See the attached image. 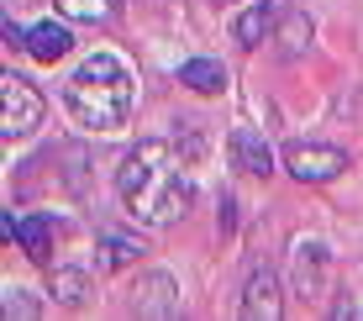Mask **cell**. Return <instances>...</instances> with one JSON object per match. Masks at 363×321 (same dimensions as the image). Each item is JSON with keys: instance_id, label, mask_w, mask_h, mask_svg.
<instances>
[{"instance_id": "obj_1", "label": "cell", "mask_w": 363, "mask_h": 321, "mask_svg": "<svg viewBox=\"0 0 363 321\" xmlns=\"http://www.w3.org/2000/svg\"><path fill=\"white\" fill-rule=\"evenodd\" d=\"M116 195H121V205L132 211V221H143V227H174V221L190 211L195 184H190L184 158L174 153L169 142L147 137V142H137L132 153L121 158Z\"/></svg>"}, {"instance_id": "obj_2", "label": "cell", "mask_w": 363, "mask_h": 321, "mask_svg": "<svg viewBox=\"0 0 363 321\" xmlns=\"http://www.w3.org/2000/svg\"><path fill=\"white\" fill-rule=\"evenodd\" d=\"M64 101H69L79 127L116 132V127H127V116L137 106V84H132V74H127V64H121L116 53H90L79 69H74Z\"/></svg>"}, {"instance_id": "obj_3", "label": "cell", "mask_w": 363, "mask_h": 321, "mask_svg": "<svg viewBox=\"0 0 363 321\" xmlns=\"http://www.w3.org/2000/svg\"><path fill=\"white\" fill-rule=\"evenodd\" d=\"M43 121V95L32 90V79L21 74H0V137L6 142H21L27 132Z\"/></svg>"}, {"instance_id": "obj_4", "label": "cell", "mask_w": 363, "mask_h": 321, "mask_svg": "<svg viewBox=\"0 0 363 321\" xmlns=\"http://www.w3.org/2000/svg\"><path fill=\"white\" fill-rule=\"evenodd\" d=\"M284 169L300 184H327L347 169V153L342 147H321V142H290L284 147Z\"/></svg>"}, {"instance_id": "obj_5", "label": "cell", "mask_w": 363, "mask_h": 321, "mask_svg": "<svg viewBox=\"0 0 363 321\" xmlns=\"http://www.w3.org/2000/svg\"><path fill=\"white\" fill-rule=\"evenodd\" d=\"M242 316L247 321H279L284 316V295H279V279L274 269H253L242 285Z\"/></svg>"}, {"instance_id": "obj_6", "label": "cell", "mask_w": 363, "mask_h": 321, "mask_svg": "<svg viewBox=\"0 0 363 321\" xmlns=\"http://www.w3.org/2000/svg\"><path fill=\"white\" fill-rule=\"evenodd\" d=\"M6 237H16L21 253L37 258V264H48V258H53V221H48L43 211H27V216H11V211H6Z\"/></svg>"}, {"instance_id": "obj_7", "label": "cell", "mask_w": 363, "mask_h": 321, "mask_svg": "<svg viewBox=\"0 0 363 321\" xmlns=\"http://www.w3.org/2000/svg\"><path fill=\"white\" fill-rule=\"evenodd\" d=\"M132 311L137 316H179V290L169 274H143L132 290Z\"/></svg>"}, {"instance_id": "obj_8", "label": "cell", "mask_w": 363, "mask_h": 321, "mask_svg": "<svg viewBox=\"0 0 363 321\" xmlns=\"http://www.w3.org/2000/svg\"><path fill=\"white\" fill-rule=\"evenodd\" d=\"M327 248H321V242H295V290L300 295H311V300H316V295H327Z\"/></svg>"}, {"instance_id": "obj_9", "label": "cell", "mask_w": 363, "mask_h": 321, "mask_svg": "<svg viewBox=\"0 0 363 321\" xmlns=\"http://www.w3.org/2000/svg\"><path fill=\"white\" fill-rule=\"evenodd\" d=\"M232 158H237V169H247V174H258V179L274 174V153H269V142L258 137L253 127H237L232 132Z\"/></svg>"}, {"instance_id": "obj_10", "label": "cell", "mask_w": 363, "mask_h": 321, "mask_svg": "<svg viewBox=\"0 0 363 321\" xmlns=\"http://www.w3.org/2000/svg\"><path fill=\"white\" fill-rule=\"evenodd\" d=\"M279 0H258V6H247L242 16H237V43L242 47H258V43H269L274 37V21H279Z\"/></svg>"}, {"instance_id": "obj_11", "label": "cell", "mask_w": 363, "mask_h": 321, "mask_svg": "<svg viewBox=\"0 0 363 321\" xmlns=\"http://www.w3.org/2000/svg\"><path fill=\"white\" fill-rule=\"evenodd\" d=\"M69 27H58V21H37V27L27 32V53L37 58V64H58V58L69 53Z\"/></svg>"}, {"instance_id": "obj_12", "label": "cell", "mask_w": 363, "mask_h": 321, "mask_svg": "<svg viewBox=\"0 0 363 321\" xmlns=\"http://www.w3.org/2000/svg\"><path fill=\"white\" fill-rule=\"evenodd\" d=\"M179 84H190L195 95H221L227 90V69L211 64V58H190V64H179Z\"/></svg>"}, {"instance_id": "obj_13", "label": "cell", "mask_w": 363, "mask_h": 321, "mask_svg": "<svg viewBox=\"0 0 363 321\" xmlns=\"http://www.w3.org/2000/svg\"><path fill=\"white\" fill-rule=\"evenodd\" d=\"M143 258V242L127 237V232H106V242H100V269H127Z\"/></svg>"}, {"instance_id": "obj_14", "label": "cell", "mask_w": 363, "mask_h": 321, "mask_svg": "<svg viewBox=\"0 0 363 321\" xmlns=\"http://www.w3.org/2000/svg\"><path fill=\"white\" fill-rule=\"evenodd\" d=\"M84 290H90V279H84L79 269H53V295H58L64 305H79Z\"/></svg>"}, {"instance_id": "obj_15", "label": "cell", "mask_w": 363, "mask_h": 321, "mask_svg": "<svg viewBox=\"0 0 363 321\" xmlns=\"http://www.w3.org/2000/svg\"><path fill=\"white\" fill-rule=\"evenodd\" d=\"M111 6H116V0H58V11L74 16V21H106Z\"/></svg>"}, {"instance_id": "obj_16", "label": "cell", "mask_w": 363, "mask_h": 321, "mask_svg": "<svg viewBox=\"0 0 363 321\" xmlns=\"http://www.w3.org/2000/svg\"><path fill=\"white\" fill-rule=\"evenodd\" d=\"M279 43H284V58H295L300 47L311 43V21L306 16H290V21H284V32H279Z\"/></svg>"}, {"instance_id": "obj_17", "label": "cell", "mask_w": 363, "mask_h": 321, "mask_svg": "<svg viewBox=\"0 0 363 321\" xmlns=\"http://www.w3.org/2000/svg\"><path fill=\"white\" fill-rule=\"evenodd\" d=\"M6 47H27V32H21L11 16H6Z\"/></svg>"}]
</instances>
